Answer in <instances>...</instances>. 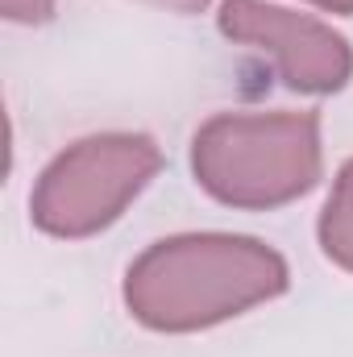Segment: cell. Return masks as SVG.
Segmentation results:
<instances>
[{"label":"cell","mask_w":353,"mask_h":357,"mask_svg":"<svg viewBox=\"0 0 353 357\" xmlns=\"http://www.w3.org/2000/svg\"><path fill=\"white\" fill-rule=\"evenodd\" d=\"M291 270L278 250L241 233L163 237L125 270V307L150 333H204L278 299Z\"/></svg>","instance_id":"1"},{"label":"cell","mask_w":353,"mask_h":357,"mask_svg":"<svg viewBox=\"0 0 353 357\" xmlns=\"http://www.w3.org/2000/svg\"><path fill=\"white\" fill-rule=\"evenodd\" d=\"M320 171V112H220L191 137V175L225 208H283L308 195Z\"/></svg>","instance_id":"2"},{"label":"cell","mask_w":353,"mask_h":357,"mask_svg":"<svg viewBox=\"0 0 353 357\" xmlns=\"http://www.w3.org/2000/svg\"><path fill=\"white\" fill-rule=\"evenodd\" d=\"M163 171V150L146 133H91L67 146L33 183L29 216L42 233L84 241L121 220V212Z\"/></svg>","instance_id":"3"},{"label":"cell","mask_w":353,"mask_h":357,"mask_svg":"<svg viewBox=\"0 0 353 357\" xmlns=\"http://www.w3.org/2000/svg\"><path fill=\"white\" fill-rule=\"evenodd\" d=\"M216 25L229 42L266 54L278 79L303 96L341 91L353 75V46L324 21L266 0H225Z\"/></svg>","instance_id":"4"},{"label":"cell","mask_w":353,"mask_h":357,"mask_svg":"<svg viewBox=\"0 0 353 357\" xmlns=\"http://www.w3.org/2000/svg\"><path fill=\"white\" fill-rule=\"evenodd\" d=\"M316 233H320V250L329 254V262L353 274V158L337 171L333 195L320 212Z\"/></svg>","instance_id":"5"},{"label":"cell","mask_w":353,"mask_h":357,"mask_svg":"<svg viewBox=\"0 0 353 357\" xmlns=\"http://www.w3.org/2000/svg\"><path fill=\"white\" fill-rule=\"evenodd\" d=\"M0 13L17 25H42L54 17V0H0Z\"/></svg>","instance_id":"6"},{"label":"cell","mask_w":353,"mask_h":357,"mask_svg":"<svg viewBox=\"0 0 353 357\" xmlns=\"http://www.w3.org/2000/svg\"><path fill=\"white\" fill-rule=\"evenodd\" d=\"M142 4H154V8H171V13H204L212 0H142Z\"/></svg>","instance_id":"7"},{"label":"cell","mask_w":353,"mask_h":357,"mask_svg":"<svg viewBox=\"0 0 353 357\" xmlns=\"http://www.w3.org/2000/svg\"><path fill=\"white\" fill-rule=\"evenodd\" d=\"M312 4H320L324 13H341V17H353V0H312Z\"/></svg>","instance_id":"8"}]
</instances>
